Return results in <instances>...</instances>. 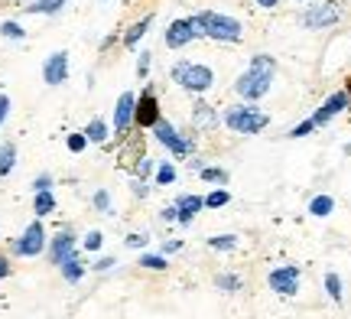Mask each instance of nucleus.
<instances>
[{"label":"nucleus","mask_w":351,"mask_h":319,"mask_svg":"<svg viewBox=\"0 0 351 319\" xmlns=\"http://www.w3.org/2000/svg\"><path fill=\"white\" fill-rule=\"evenodd\" d=\"M85 270H88V264H85V257L78 255V251L75 255H69L62 264H59V274H62L69 283H78L82 277H85Z\"/></svg>","instance_id":"obj_17"},{"label":"nucleus","mask_w":351,"mask_h":319,"mask_svg":"<svg viewBox=\"0 0 351 319\" xmlns=\"http://www.w3.org/2000/svg\"><path fill=\"white\" fill-rule=\"evenodd\" d=\"M199 176L205 179V182H218V186H228L231 173H228V169H221V166H202Z\"/></svg>","instance_id":"obj_27"},{"label":"nucleus","mask_w":351,"mask_h":319,"mask_svg":"<svg viewBox=\"0 0 351 319\" xmlns=\"http://www.w3.org/2000/svg\"><path fill=\"white\" fill-rule=\"evenodd\" d=\"M326 294H328V300L332 303H345V283H341V277L335 274V270H328L326 274Z\"/></svg>","instance_id":"obj_22"},{"label":"nucleus","mask_w":351,"mask_h":319,"mask_svg":"<svg viewBox=\"0 0 351 319\" xmlns=\"http://www.w3.org/2000/svg\"><path fill=\"white\" fill-rule=\"evenodd\" d=\"M150 26H153V13H147L143 20H137V23H134L124 33V39H121V43H124V49H137V43L147 36V33H150Z\"/></svg>","instance_id":"obj_18"},{"label":"nucleus","mask_w":351,"mask_h":319,"mask_svg":"<svg viewBox=\"0 0 351 319\" xmlns=\"http://www.w3.org/2000/svg\"><path fill=\"white\" fill-rule=\"evenodd\" d=\"M16 166V143H0V176H10Z\"/></svg>","instance_id":"obj_24"},{"label":"nucleus","mask_w":351,"mask_h":319,"mask_svg":"<svg viewBox=\"0 0 351 319\" xmlns=\"http://www.w3.org/2000/svg\"><path fill=\"white\" fill-rule=\"evenodd\" d=\"M156 186H173L176 179H179V169L173 166V160H163V163H156Z\"/></svg>","instance_id":"obj_25"},{"label":"nucleus","mask_w":351,"mask_h":319,"mask_svg":"<svg viewBox=\"0 0 351 319\" xmlns=\"http://www.w3.org/2000/svg\"><path fill=\"white\" fill-rule=\"evenodd\" d=\"M345 91H348V98H351V78H348V88H345Z\"/></svg>","instance_id":"obj_47"},{"label":"nucleus","mask_w":351,"mask_h":319,"mask_svg":"<svg viewBox=\"0 0 351 319\" xmlns=\"http://www.w3.org/2000/svg\"><path fill=\"white\" fill-rule=\"evenodd\" d=\"M114 264H117V257H98V261L91 264V270H95V274H108V270H114Z\"/></svg>","instance_id":"obj_39"},{"label":"nucleus","mask_w":351,"mask_h":319,"mask_svg":"<svg viewBox=\"0 0 351 319\" xmlns=\"http://www.w3.org/2000/svg\"><path fill=\"white\" fill-rule=\"evenodd\" d=\"M195 39H202V33H199V26H195L192 16H179V20H173L163 33V43L169 46V49H182V46L195 43Z\"/></svg>","instance_id":"obj_10"},{"label":"nucleus","mask_w":351,"mask_h":319,"mask_svg":"<svg viewBox=\"0 0 351 319\" xmlns=\"http://www.w3.org/2000/svg\"><path fill=\"white\" fill-rule=\"evenodd\" d=\"M160 218H163V222H176V205H166V209H160Z\"/></svg>","instance_id":"obj_45"},{"label":"nucleus","mask_w":351,"mask_h":319,"mask_svg":"<svg viewBox=\"0 0 351 319\" xmlns=\"http://www.w3.org/2000/svg\"><path fill=\"white\" fill-rule=\"evenodd\" d=\"M341 16H345L341 3H335V0H319V3H309V7L300 13V26L302 29H328V26L341 23Z\"/></svg>","instance_id":"obj_6"},{"label":"nucleus","mask_w":351,"mask_h":319,"mask_svg":"<svg viewBox=\"0 0 351 319\" xmlns=\"http://www.w3.org/2000/svg\"><path fill=\"white\" fill-rule=\"evenodd\" d=\"M52 189V176L49 173H39L36 179H33V192H49Z\"/></svg>","instance_id":"obj_40"},{"label":"nucleus","mask_w":351,"mask_h":319,"mask_svg":"<svg viewBox=\"0 0 351 319\" xmlns=\"http://www.w3.org/2000/svg\"><path fill=\"white\" fill-rule=\"evenodd\" d=\"M82 244H85V251H101V244H104V235H101V231H88L85 238H82Z\"/></svg>","instance_id":"obj_37"},{"label":"nucleus","mask_w":351,"mask_h":319,"mask_svg":"<svg viewBox=\"0 0 351 319\" xmlns=\"http://www.w3.org/2000/svg\"><path fill=\"white\" fill-rule=\"evenodd\" d=\"M315 130V124H313V117H306V121H300L296 128H289V134L287 137H293V141H302V137H309Z\"/></svg>","instance_id":"obj_34"},{"label":"nucleus","mask_w":351,"mask_h":319,"mask_svg":"<svg viewBox=\"0 0 351 319\" xmlns=\"http://www.w3.org/2000/svg\"><path fill=\"white\" fill-rule=\"evenodd\" d=\"M69 0H33V3H26L23 10L29 16H56V13H62V7Z\"/></svg>","instance_id":"obj_19"},{"label":"nucleus","mask_w":351,"mask_h":319,"mask_svg":"<svg viewBox=\"0 0 351 319\" xmlns=\"http://www.w3.org/2000/svg\"><path fill=\"white\" fill-rule=\"evenodd\" d=\"M65 147H69L72 154H82V150L88 147V137L82 134V130H78V134H69V141H65Z\"/></svg>","instance_id":"obj_36"},{"label":"nucleus","mask_w":351,"mask_h":319,"mask_svg":"<svg viewBox=\"0 0 351 319\" xmlns=\"http://www.w3.org/2000/svg\"><path fill=\"white\" fill-rule=\"evenodd\" d=\"M153 173H156V160H150V156H140L134 176H137V179H150Z\"/></svg>","instance_id":"obj_33"},{"label":"nucleus","mask_w":351,"mask_h":319,"mask_svg":"<svg viewBox=\"0 0 351 319\" xmlns=\"http://www.w3.org/2000/svg\"><path fill=\"white\" fill-rule=\"evenodd\" d=\"M169 78H173L176 85L182 91H189V95H205V91L215 85V72L208 69L205 62H192V59H176L173 65H169Z\"/></svg>","instance_id":"obj_4"},{"label":"nucleus","mask_w":351,"mask_h":319,"mask_svg":"<svg viewBox=\"0 0 351 319\" xmlns=\"http://www.w3.org/2000/svg\"><path fill=\"white\" fill-rule=\"evenodd\" d=\"M147 244H150V235H140V231L127 235V248H147Z\"/></svg>","instance_id":"obj_41"},{"label":"nucleus","mask_w":351,"mask_h":319,"mask_svg":"<svg viewBox=\"0 0 351 319\" xmlns=\"http://www.w3.org/2000/svg\"><path fill=\"white\" fill-rule=\"evenodd\" d=\"M33 212H36V218H46V215L56 212V196H52V189L33 196Z\"/></svg>","instance_id":"obj_23"},{"label":"nucleus","mask_w":351,"mask_h":319,"mask_svg":"<svg viewBox=\"0 0 351 319\" xmlns=\"http://www.w3.org/2000/svg\"><path fill=\"white\" fill-rule=\"evenodd\" d=\"M300 281H302L300 264H280V268L267 274V287L280 296H296L300 294Z\"/></svg>","instance_id":"obj_8"},{"label":"nucleus","mask_w":351,"mask_h":319,"mask_svg":"<svg viewBox=\"0 0 351 319\" xmlns=\"http://www.w3.org/2000/svg\"><path fill=\"white\" fill-rule=\"evenodd\" d=\"M7 115H10V95H0V128H3Z\"/></svg>","instance_id":"obj_42"},{"label":"nucleus","mask_w":351,"mask_h":319,"mask_svg":"<svg viewBox=\"0 0 351 319\" xmlns=\"http://www.w3.org/2000/svg\"><path fill=\"white\" fill-rule=\"evenodd\" d=\"M274 82H276V56L257 52V56H251L247 69L234 78V95H238L241 102L257 104L267 91L274 88Z\"/></svg>","instance_id":"obj_1"},{"label":"nucleus","mask_w":351,"mask_h":319,"mask_svg":"<svg viewBox=\"0 0 351 319\" xmlns=\"http://www.w3.org/2000/svg\"><path fill=\"white\" fill-rule=\"evenodd\" d=\"M215 287H218L221 294H238V290H244V281H241L238 274H218V277H215Z\"/></svg>","instance_id":"obj_26"},{"label":"nucleus","mask_w":351,"mask_h":319,"mask_svg":"<svg viewBox=\"0 0 351 319\" xmlns=\"http://www.w3.org/2000/svg\"><path fill=\"white\" fill-rule=\"evenodd\" d=\"M134 108H137V95L134 91H121V98L114 104V121H111V130L117 137H127L134 130Z\"/></svg>","instance_id":"obj_11"},{"label":"nucleus","mask_w":351,"mask_h":319,"mask_svg":"<svg viewBox=\"0 0 351 319\" xmlns=\"http://www.w3.org/2000/svg\"><path fill=\"white\" fill-rule=\"evenodd\" d=\"M137 264H140L143 270H166V268H169L166 255H140Z\"/></svg>","instance_id":"obj_31"},{"label":"nucleus","mask_w":351,"mask_h":319,"mask_svg":"<svg viewBox=\"0 0 351 319\" xmlns=\"http://www.w3.org/2000/svg\"><path fill=\"white\" fill-rule=\"evenodd\" d=\"M221 124H225L231 134H241V137H254V134H263L270 128V115L261 111L257 104L238 102V104H228V111L221 115Z\"/></svg>","instance_id":"obj_3"},{"label":"nucleus","mask_w":351,"mask_h":319,"mask_svg":"<svg viewBox=\"0 0 351 319\" xmlns=\"http://www.w3.org/2000/svg\"><path fill=\"white\" fill-rule=\"evenodd\" d=\"M43 82L52 85V88L62 85V82H69V52L65 49L46 56V62H43Z\"/></svg>","instance_id":"obj_13"},{"label":"nucleus","mask_w":351,"mask_h":319,"mask_svg":"<svg viewBox=\"0 0 351 319\" xmlns=\"http://www.w3.org/2000/svg\"><path fill=\"white\" fill-rule=\"evenodd\" d=\"M153 141L160 143V147H166V150L173 154V160H186L189 154H195V137H192V134H182V130L176 128L173 121H166V117H160V121L153 124Z\"/></svg>","instance_id":"obj_5"},{"label":"nucleus","mask_w":351,"mask_h":319,"mask_svg":"<svg viewBox=\"0 0 351 319\" xmlns=\"http://www.w3.org/2000/svg\"><path fill=\"white\" fill-rule=\"evenodd\" d=\"M202 199H205V209H225L231 202V192L225 186H218V189H212L208 196H202Z\"/></svg>","instance_id":"obj_28"},{"label":"nucleus","mask_w":351,"mask_h":319,"mask_svg":"<svg viewBox=\"0 0 351 319\" xmlns=\"http://www.w3.org/2000/svg\"><path fill=\"white\" fill-rule=\"evenodd\" d=\"M192 20L199 26L202 39H215V43H228V46H238L244 39V23L238 16H228L218 10H199L192 13Z\"/></svg>","instance_id":"obj_2"},{"label":"nucleus","mask_w":351,"mask_h":319,"mask_svg":"<svg viewBox=\"0 0 351 319\" xmlns=\"http://www.w3.org/2000/svg\"><path fill=\"white\" fill-rule=\"evenodd\" d=\"M88 137V143H104L108 137H111V128H108V121L104 117H95V121H88L85 130H82Z\"/></svg>","instance_id":"obj_20"},{"label":"nucleus","mask_w":351,"mask_h":319,"mask_svg":"<svg viewBox=\"0 0 351 319\" xmlns=\"http://www.w3.org/2000/svg\"><path fill=\"white\" fill-rule=\"evenodd\" d=\"M46 248H49V235H46V228H43V218L29 222V225L23 228V235L13 238V244H10V251L16 257H39Z\"/></svg>","instance_id":"obj_7"},{"label":"nucleus","mask_w":351,"mask_h":319,"mask_svg":"<svg viewBox=\"0 0 351 319\" xmlns=\"http://www.w3.org/2000/svg\"><path fill=\"white\" fill-rule=\"evenodd\" d=\"M160 98H156V91H153V85H147V88L137 95V108H134V128H143V130H153V124L160 121Z\"/></svg>","instance_id":"obj_9"},{"label":"nucleus","mask_w":351,"mask_h":319,"mask_svg":"<svg viewBox=\"0 0 351 319\" xmlns=\"http://www.w3.org/2000/svg\"><path fill=\"white\" fill-rule=\"evenodd\" d=\"M173 205H176V215H179L176 222H179V225H192L195 215L205 209V199L195 196V192H182V196H176L173 199Z\"/></svg>","instance_id":"obj_15"},{"label":"nucleus","mask_w":351,"mask_h":319,"mask_svg":"<svg viewBox=\"0 0 351 319\" xmlns=\"http://www.w3.org/2000/svg\"><path fill=\"white\" fill-rule=\"evenodd\" d=\"M91 205H95V212H101V215H114V202H111V192L108 189L95 192V196H91Z\"/></svg>","instance_id":"obj_29"},{"label":"nucleus","mask_w":351,"mask_h":319,"mask_svg":"<svg viewBox=\"0 0 351 319\" xmlns=\"http://www.w3.org/2000/svg\"><path fill=\"white\" fill-rule=\"evenodd\" d=\"M150 65H153V52L150 49L137 52V78H147V75H150Z\"/></svg>","instance_id":"obj_35"},{"label":"nucleus","mask_w":351,"mask_h":319,"mask_svg":"<svg viewBox=\"0 0 351 319\" xmlns=\"http://www.w3.org/2000/svg\"><path fill=\"white\" fill-rule=\"evenodd\" d=\"M192 124H195L199 130H215L218 124H221V115H218L212 104H208V102H205V98L199 95V98L192 102Z\"/></svg>","instance_id":"obj_16"},{"label":"nucleus","mask_w":351,"mask_h":319,"mask_svg":"<svg viewBox=\"0 0 351 319\" xmlns=\"http://www.w3.org/2000/svg\"><path fill=\"white\" fill-rule=\"evenodd\" d=\"M348 104H351V98H348V91L345 88H339V91H332L326 102L319 104V111L313 115V124H315V130L319 128H326V124H332L335 117L341 115V111H348Z\"/></svg>","instance_id":"obj_12"},{"label":"nucleus","mask_w":351,"mask_h":319,"mask_svg":"<svg viewBox=\"0 0 351 319\" xmlns=\"http://www.w3.org/2000/svg\"><path fill=\"white\" fill-rule=\"evenodd\" d=\"M296 3H309V0H296Z\"/></svg>","instance_id":"obj_48"},{"label":"nucleus","mask_w":351,"mask_h":319,"mask_svg":"<svg viewBox=\"0 0 351 319\" xmlns=\"http://www.w3.org/2000/svg\"><path fill=\"white\" fill-rule=\"evenodd\" d=\"M176 251H182V241H179V238H169V241H163V255H176Z\"/></svg>","instance_id":"obj_43"},{"label":"nucleus","mask_w":351,"mask_h":319,"mask_svg":"<svg viewBox=\"0 0 351 319\" xmlns=\"http://www.w3.org/2000/svg\"><path fill=\"white\" fill-rule=\"evenodd\" d=\"M208 248L212 251H234L238 248V235H215V238H208Z\"/></svg>","instance_id":"obj_30"},{"label":"nucleus","mask_w":351,"mask_h":319,"mask_svg":"<svg viewBox=\"0 0 351 319\" xmlns=\"http://www.w3.org/2000/svg\"><path fill=\"white\" fill-rule=\"evenodd\" d=\"M332 212H335V199H332V196L322 192V196H313V199H309V215L326 218V215H332Z\"/></svg>","instance_id":"obj_21"},{"label":"nucleus","mask_w":351,"mask_h":319,"mask_svg":"<svg viewBox=\"0 0 351 319\" xmlns=\"http://www.w3.org/2000/svg\"><path fill=\"white\" fill-rule=\"evenodd\" d=\"M0 36L3 39H26V29L16 23V20H3V23H0Z\"/></svg>","instance_id":"obj_32"},{"label":"nucleus","mask_w":351,"mask_h":319,"mask_svg":"<svg viewBox=\"0 0 351 319\" xmlns=\"http://www.w3.org/2000/svg\"><path fill=\"white\" fill-rule=\"evenodd\" d=\"M130 192H134V196H137V199H147V196H150V186H147V179H130Z\"/></svg>","instance_id":"obj_38"},{"label":"nucleus","mask_w":351,"mask_h":319,"mask_svg":"<svg viewBox=\"0 0 351 319\" xmlns=\"http://www.w3.org/2000/svg\"><path fill=\"white\" fill-rule=\"evenodd\" d=\"M10 257L7 255H0V281H7V277H10Z\"/></svg>","instance_id":"obj_44"},{"label":"nucleus","mask_w":351,"mask_h":319,"mask_svg":"<svg viewBox=\"0 0 351 319\" xmlns=\"http://www.w3.org/2000/svg\"><path fill=\"white\" fill-rule=\"evenodd\" d=\"M75 251H78V238L72 228H62L56 238H49V248H46V255H49V261L56 268H59L69 255H75Z\"/></svg>","instance_id":"obj_14"},{"label":"nucleus","mask_w":351,"mask_h":319,"mask_svg":"<svg viewBox=\"0 0 351 319\" xmlns=\"http://www.w3.org/2000/svg\"><path fill=\"white\" fill-rule=\"evenodd\" d=\"M254 3H257L261 10H276V7H280V0H254Z\"/></svg>","instance_id":"obj_46"}]
</instances>
